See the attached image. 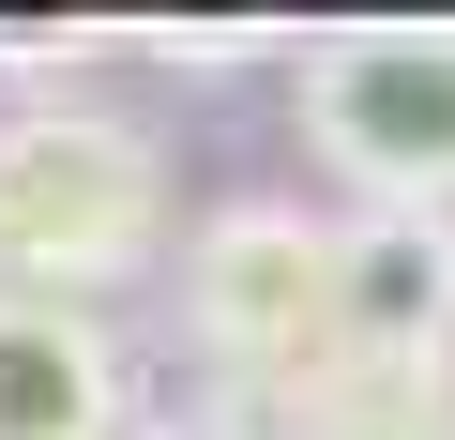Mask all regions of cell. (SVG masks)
I'll use <instances>...</instances> for the list:
<instances>
[{"label": "cell", "instance_id": "obj_6", "mask_svg": "<svg viewBox=\"0 0 455 440\" xmlns=\"http://www.w3.org/2000/svg\"><path fill=\"white\" fill-rule=\"evenodd\" d=\"M274 440H455V364H334L274 410Z\"/></svg>", "mask_w": 455, "mask_h": 440}, {"label": "cell", "instance_id": "obj_3", "mask_svg": "<svg viewBox=\"0 0 455 440\" xmlns=\"http://www.w3.org/2000/svg\"><path fill=\"white\" fill-rule=\"evenodd\" d=\"M289 107L364 212H455V31H319Z\"/></svg>", "mask_w": 455, "mask_h": 440}, {"label": "cell", "instance_id": "obj_4", "mask_svg": "<svg viewBox=\"0 0 455 440\" xmlns=\"http://www.w3.org/2000/svg\"><path fill=\"white\" fill-rule=\"evenodd\" d=\"M334 349L455 364V212H334Z\"/></svg>", "mask_w": 455, "mask_h": 440}, {"label": "cell", "instance_id": "obj_7", "mask_svg": "<svg viewBox=\"0 0 455 440\" xmlns=\"http://www.w3.org/2000/svg\"><path fill=\"white\" fill-rule=\"evenodd\" d=\"M137 440H274L243 395H197V410H137Z\"/></svg>", "mask_w": 455, "mask_h": 440}, {"label": "cell", "instance_id": "obj_1", "mask_svg": "<svg viewBox=\"0 0 455 440\" xmlns=\"http://www.w3.org/2000/svg\"><path fill=\"white\" fill-rule=\"evenodd\" d=\"M152 259H167V152H152V122L76 107V92L0 107V289L92 304V289H137Z\"/></svg>", "mask_w": 455, "mask_h": 440}, {"label": "cell", "instance_id": "obj_5", "mask_svg": "<svg viewBox=\"0 0 455 440\" xmlns=\"http://www.w3.org/2000/svg\"><path fill=\"white\" fill-rule=\"evenodd\" d=\"M0 440H137V364L92 304L0 289Z\"/></svg>", "mask_w": 455, "mask_h": 440}, {"label": "cell", "instance_id": "obj_2", "mask_svg": "<svg viewBox=\"0 0 455 440\" xmlns=\"http://www.w3.org/2000/svg\"><path fill=\"white\" fill-rule=\"evenodd\" d=\"M182 334L212 380H243V410L274 425L289 395H319L334 349V212L304 197H228L182 228Z\"/></svg>", "mask_w": 455, "mask_h": 440}]
</instances>
